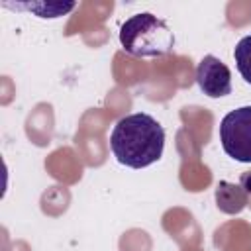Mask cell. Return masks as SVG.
Instances as JSON below:
<instances>
[{
  "mask_svg": "<svg viewBox=\"0 0 251 251\" xmlns=\"http://www.w3.org/2000/svg\"><path fill=\"white\" fill-rule=\"evenodd\" d=\"M110 149L118 163L129 169L149 167L163 155L165 129L145 112L124 116L110 133Z\"/></svg>",
  "mask_w": 251,
  "mask_h": 251,
  "instance_id": "6da1fadb",
  "label": "cell"
},
{
  "mask_svg": "<svg viewBox=\"0 0 251 251\" xmlns=\"http://www.w3.org/2000/svg\"><path fill=\"white\" fill-rule=\"evenodd\" d=\"M120 43L133 57H163L173 51L175 33L165 20L151 12H141L122 24Z\"/></svg>",
  "mask_w": 251,
  "mask_h": 251,
  "instance_id": "7a4b0ae2",
  "label": "cell"
},
{
  "mask_svg": "<svg viewBox=\"0 0 251 251\" xmlns=\"http://www.w3.org/2000/svg\"><path fill=\"white\" fill-rule=\"evenodd\" d=\"M220 141L227 157L251 163V106L231 110L220 122Z\"/></svg>",
  "mask_w": 251,
  "mask_h": 251,
  "instance_id": "3957f363",
  "label": "cell"
},
{
  "mask_svg": "<svg viewBox=\"0 0 251 251\" xmlns=\"http://www.w3.org/2000/svg\"><path fill=\"white\" fill-rule=\"evenodd\" d=\"M198 88L210 98H222L231 92V73L224 61L214 55L202 57L196 67Z\"/></svg>",
  "mask_w": 251,
  "mask_h": 251,
  "instance_id": "277c9868",
  "label": "cell"
},
{
  "mask_svg": "<svg viewBox=\"0 0 251 251\" xmlns=\"http://www.w3.org/2000/svg\"><path fill=\"white\" fill-rule=\"evenodd\" d=\"M249 202V194L241 188V184H233L227 180H220L216 184V206L224 214H239L245 210Z\"/></svg>",
  "mask_w": 251,
  "mask_h": 251,
  "instance_id": "5b68a950",
  "label": "cell"
},
{
  "mask_svg": "<svg viewBox=\"0 0 251 251\" xmlns=\"http://www.w3.org/2000/svg\"><path fill=\"white\" fill-rule=\"evenodd\" d=\"M2 6H6V8H16V10H27V12H31V14H35L37 18H49V20H53V18H61V16H65V14H69L71 10H75V2H31V4H8V2H4Z\"/></svg>",
  "mask_w": 251,
  "mask_h": 251,
  "instance_id": "8992f818",
  "label": "cell"
},
{
  "mask_svg": "<svg viewBox=\"0 0 251 251\" xmlns=\"http://www.w3.org/2000/svg\"><path fill=\"white\" fill-rule=\"evenodd\" d=\"M233 59L243 80L251 84V35H245L237 41L233 49Z\"/></svg>",
  "mask_w": 251,
  "mask_h": 251,
  "instance_id": "52a82bcc",
  "label": "cell"
},
{
  "mask_svg": "<svg viewBox=\"0 0 251 251\" xmlns=\"http://www.w3.org/2000/svg\"><path fill=\"white\" fill-rule=\"evenodd\" d=\"M239 184H241V188L251 196V171H247V173L241 175V182H239Z\"/></svg>",
  "mask_w": 251,
  "mask_h": 251,
  "instance_id": "ba28073f",
  "label": "cell"
}]
</instances>
